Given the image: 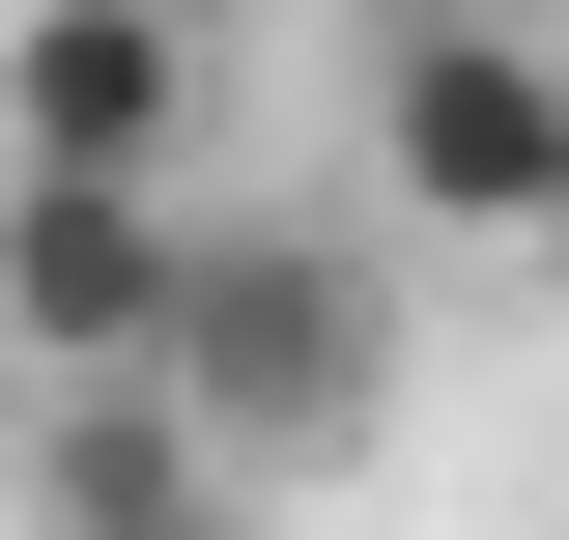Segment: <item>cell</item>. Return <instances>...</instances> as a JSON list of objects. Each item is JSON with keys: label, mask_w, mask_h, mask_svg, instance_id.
<instances>
[{"label": "cell", "mask_w": 569, "mask_h": 540, "mask_svg": "<svg viewBox=\"0 0 569 540\" xmlns=\"http://www.w3.org/2000/svg\"><path fill=\"white\" fill-rule=\"evenodd\" d=\"M171 427H200L228 483H342L370 427H399V228H171Z\"/></svg>", "instance_id": "cell-1"}, {"label": "cell", "mask_w": 569, "mask_h": 540, "mask_svg": "<svg viewBox=\"0 0 569 540\" xmlns=\"http://www.w3.org/2000/svg\"><path fill=\"white\" fill-rule=\"evenodd\" d=\"M370 228L569 257V29H512V0H399V29H370Z\"/></svg>", "instance_id": "cell-2"}, {"label": "cell", "mask_w": 569, "mask_h": 540, "mask_svg": "<svg viewBox=\"0 0 569 540\" xmlns=\"http://www.w3.org/2000/svg\"><path fill=\"white\" fill-rule=\"evenodd\" d=\"M200 142V0H0V171H171Z\"/></svg>", "instance_id": "cell-3"}, {"label": "cell", "mask_w": 569, "mask_h": 540, "mask_svg": "<svg viewBox=\"0 0 569 540\" xmlns=\"http://www.w3.org/2000/svg\"><path fill=\"white\" fill-rule=\"evenodd\" d=\"M171 171H0V341L29 370H142L171 341Z\"/></svg>", "instance_id": "cell-4"}, {"label": "cell", "mask_w": 569, "mask_h": 540, "mask_svg": "<svg viewBox=\"0 0 569 540\" xmlns=\"http://www.w3.org/2000/svg\"><path fill=\"white\" fill-rule=\"evenodd\" d=\"M114 540H257V512H228V483H171V512H114Z\"/></svg>", "instance_id": "cell-5"}, {"label": "cell", "mask_w": 569, "mask_h": 540, "mask_svg": "<svg viewBox=\"0 0 569 540\" xmlns=\"http://www.w3.org/2000/svg\"><path fill=\"white\" fill-rule=\"evenodd\" d=\"M200 29H228V0H200Z\"/></svg>", "instance_id": "cell-6"}]
</instances>
